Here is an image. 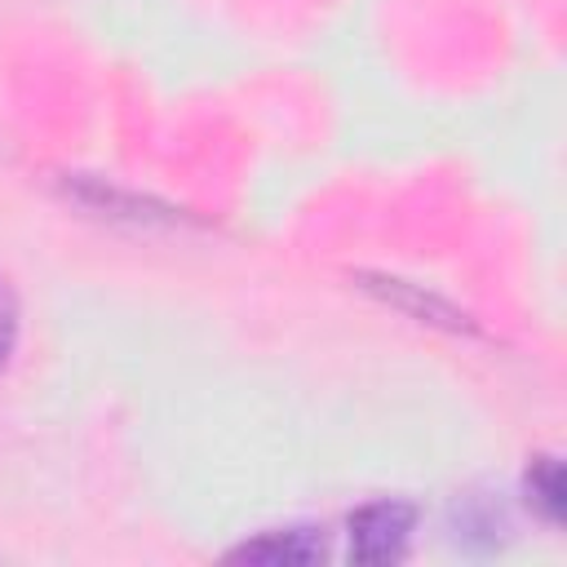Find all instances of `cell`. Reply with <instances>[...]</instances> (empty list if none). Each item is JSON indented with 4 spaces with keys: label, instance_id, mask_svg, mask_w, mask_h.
<instances>
[{
    "label": "cell",
    "instance_id": "6da1fadb",
    "mask_svg": "<svg viewBox=\"0 0 567 567\" xmlns=\"http://www.w3.org/2000/svg\"><path fill=\"white\" fill-rule=\"evenodd\" d=\"M416 527V505L408 501H368L350 514V558L354 563H394L403 558Z\"/></svg>",
    "mask_w": 567,
    "mask_h": 567
},
{
    "label": "cell",
    "instance_id": "7a4b0ae2",
    "mask_svg": "<svg viewBox=\"0 0 567 567\" xmlns=\"http://www.w3.org/2000/svg\"><path fill=\"white\" fill-rule=\"evenodd\" d=\"M230 558H244V563H315L323 558V540L306 527H288V532H266L257 540H244L239 549H230Z\"/></svg>",
    "mask_w": 567,
    "mask_h": 567
},
{
    "label": "cell",
    "instance_id": "3957f363",
    "mask_svg": "<svg viewBox=\"0 0 567 567\" xmlns=\"http://www.w3.org/2000/svg\"><path fill=\"white\" fill-rule=\"evenodd\" d=\"M527 501L545 523L563 518V470L554 456H536L527 470Z\"/></svg>",
    "mask_w": 567,
    "mask_h": 567
},
{
    "label": "cell",
    "instance_id": "277c9868",
    "mask_svg": "<svg viewBox=\"0 0 567 567\" xmlns=\"http://www.w3.org/2000/svg\"><path fill=\"white\" fill-rule=\"evenodd\" d=\"M13 341H18V297H13L9 279L0 275V368L13 354Z\"/></svg>",
    "mask_w": 567,
    "mask_h": 567
}]
</instances>
